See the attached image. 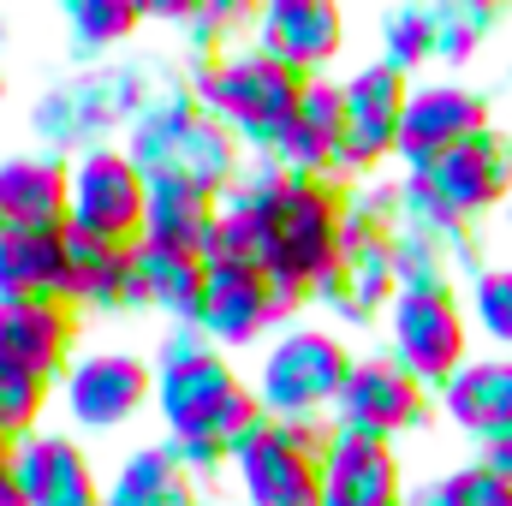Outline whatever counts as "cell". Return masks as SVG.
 <instances>
[{
  "instance_id": "1",
  "label": "cell",
  "mask_w": 512,
  "mask_h": 506,
  "mask_svg": "<svg viewBox=\"0 0 512 506\" xmlns=\"http://www.w3.org/2000/svg\"><path fill=\"white\" fill-rule=\"evenodd\" d=\"M149 370H155V417L167 429L161 447L173 453V465H185L197 483L233 471V453L268 423L233 358L215 352L197 328H167L149 352Z\"/></svg>"
},
{
  "instance_id": "2",
  "label": "cell",
  "mask_w": 512,
  "mask_h": 506,
  "mask_svg": "<svg viewBox=\"0 0 512 506\" xmlns=\"http://www.w3.org/2000/svg\"><path fill=\"white\" fill-rule=\"evenodd\" d=\"M185 66L179 54H131V60H102V66H78L66 78H54L36 102H30V137L42 155L78 161L90 149H114L126 143V131L137 126V114L179 90Z\"/></svg>"
},
{
  "instance_id": "3",
  "label": "cell",
  "mask_w": 512,
  "mask_h": 506,
  "mask_svg": "<svg viewBox=\"0 0 512 506\" xmlns=\"http://www.w3.org/2000/svg\"><path fill=\"white\" fill-rule=\"evenodd\" d=\"M346 191L352 185H340V179H304V173H280L274 161H251L245 179L233 185V197L256 221L262 274H274L280 286L316 292L328 280V268L340 262Z\"/></svg>"
},
{
  "instance_id": "4",
  "label": "cell",
  "mask_w": 512,
  "mask_h": 506,
  "mask_svg": "<svg viewBox=\"0 0 512 506\" xmlns=\"http://www.w3.org/2000/svg\"><path fill=\"white\" fill-rule=\"evenodd\" d=\"M126 155L149 179V191H197L215 203L233 197V185L251 167L245 143L191 96V84L155 96L137 114V126L126 131Z\"/></svg>"
},
{
  "instance_id": "5",
  "label": "cell",
  "mask_w": 512,
  "mask_h": 506,
  "mask_svg": "<svg viewBox=\"0 0 512 506\" xmlns=\"http://www.w3.org/2000/svg\"><path fill=\"white\" fill-rule=\"evenodd\" d=\"M191 96L245 143L251 161H268L280 131L292 126L304 78H292L280 60H268L256 42H239L227 54H203V60H179Z\"/></svg>"
},
{
  "instance_id": "6",
  "label": "cell",
  "mask_w": 512,
  "mask_h": 506,
  "mask_svg": "<svg viewBox=\"0 0 512 506\" xmlns=\"http://www.w3.org/2000/svg\"><path fill=\"white\" fill-rule=\"evenodd\" d=\"M352 364H358V352L346 346L340 328L292 322L262 346L251 393L268 423H316V417L334 423V405H340V387L352 376Z\"/></svg>"
},
{
  "instance_id": "7",
  "label": "cell",
  "mask_w": 512,
  "mask_h": 506,
  "mask_svg": "<svg viewBox=\"0 0 512 506\" xmlns=\"http://www.w3.org/2000/svg\"><path fill=\"white\" fill-rule=\"evenodd\" d=\"M382 352L417 376L429 393H441L447 381L471 364V316H465V292L447 286H399V298L382 316Z\"/></svg>"
},
{
  "instance_id": "8",
  "label": "cell",
  "mask_w": 512,
  "mask_h": 506,
  "mask_svg": "<svg viewBox=\"0 0 512 506\" xmlns=\"http://www.w3.org/2000/svg\"><path fill=\"white\" fill-rule=\"evenodd\" d=\"M334 423H262L233 453V489L245 506H322V447Z\"/></svg>"
},
{
  "instance_id": "9",
  "label": "cell",
  "mask_w": 512,
  "mask_h": 506,
  "mask_svg": "<svg viewBox=\"0 0 512 506\" xmlns=\"http://www.w3.org/2000/svg\"><path fill=\"white\" fill-rule=\"evenodd\" d=\"M304 304L310 292L298 286H280L274 274L262 268H209V286H203V310H197V334L215 346V352H251L268 334L304 322Z\"/></svg>"
},
{
  "instance_id": "10",
  "label": "cell",
  "mask_w": 512,
  "mask_h": 506,
  "mask_svg": "<svg viewBox=\"0 0 512 506\" xmlns=\"http://www.w3.org/2000/svg\"><path fill=\"white\" fill-rule=\"evenodd\" d=\"M489 268L477 227L441 215L435 203H423L405 173H399V227H393V274L399 286H447L465 292L477 274Z\"/></svg>"
},
{
  "instance_id": "11",
  "label": "cell",
  "mask_w": 512,
  "mask_h": 506,
  "mask_svg": "<svg viewBox=\"0 0 512 506\" xmlns=\"http://www.w3.org/2000/svg\"><path fill=\"white\" fill-rule=\"evenodd\" d=\"M149 215V179L137 173L126 143L90 149L72 161V197H66V233L90 245H143Z\"/></svg>"
},
{
  "instance_id": "12",
  "label": "cell",
  "mask_w": 512,
  "mask_h": 506,
  "mask_svg": "<svg viewBox=\"0 0 512 506\" xmlns=\"http://www.w3.org/2000/svg\"><path fill=\"white\" fill-rule=\"evenodd\" d=\"M340 96H346L340 185L382 179V167L393 161V149H399V120H405V102H411V78L370 54L364 66H352L340 78Z\"/></svg>"
},
{
  "instance_id": "13",
  "label": "cell",
  "mask_w": 512,
  "mask_h": 506,
  "mask_svg": "<svg viewBox=\"0 0 512 506\" xmlns=\"http://www.w3.org/2000/svg\"><path fill=\"white\" fill-rule=\"evenodd\" d=\"M54 393H60L72 429L114 435L155 405V370H149V358H137L126 346H96V352L72 358V370L60 376Z\"/></svg>"
},
{
  "instance_id": "14",
  "label": "cell",
  "mask_w": 512,
  "mask_h": 506,
  "mask_svg": "<svg viewBox=\"0 0 512 506\" xmlns=\"http://www.w3.org/2000/svg\"><path fill=\"white\" fill-rule=\"evenodd\" d=\"M405 179H411V191L423 203H435L441 215L477 227L483 215L507 209L512 197V137L501 126H489L483 137L447 149L441 161H429L423 173H405Z\"/></svg>"
},
{
  "instance_id": "15",
  "label": "cell",
  "mask_w": 512,
  "mask_h": 506,
  "mask_svg": "<svg viewBox=\"0 0 512 506\" xmlns=\"http://www.w3.org/2000/svg\"><path fill=\"white\" fill-rule=\"evenodd\" d=\"M429 417H435V393L423 381L405 376L387 352H358L352 376L340 387V405H334V423L340 429L399 447L405 435L429 429Z\"/></svg>"
},
{
  "instance_id": "16",
  "label": "cell",
  "mask_w": 512,
  "mask_h": 506,
  "mask_svg": "<svg viewBox=\"0 0 512 506\" xmlns=\"http://www.w3.org/2000/svg\"><path fill=\"white\" fill-rule=\"evenodd\" d=\"M495 126V108L483 90L459 84V78H417L411 84V102H405V120H399V173H423L429 161H441L447 149L483 137Z\"/></svg>"
},
{
  "instance_id": "17",
  "label": "cell",
  "mask_w": 512,
  "mask_h": 506,
  "mask_svg": "<svg viewBox=\"0 0 512 506\" xmlns=\"http://www.w3.org/2000/svg\"><path fill=\"white\" fill-rule=\"evenodd\" d=\"M251 42L310 84V78H328V66L346 54V12L340 0H262Z\"/></svg>"
},
{
  "instance_id": "18",
  "label": "cell",
  "mask_w": 512,
  "mask_h": 506,
  "mask_svg": "<svg viewBox=\"0 0 512 506\" xmlns=\"http://www.w3.org/2000/svg\"><path fill=\"white\" fill-rule=\"evenodd\" d=\"M12 483L24 506H102V471L78 435L36 429L12 453Z\"/></svg>"
},
{
  "instance_id": "19",
  "label": "cell",
  "mask_w": 512,
  "mask_h": 506,
  "mask_svg": "<svg viewBox=\"0 0 512 506\" xmlns=\"http://www.w3.org/2000/svg\"><path fill=\"white\" fill-rule=\"evenodd\" d=\"M84 316L66 298H30V304H0V364H18L24 376H42L60 387V376L78 358Z\"/></svg>"
},
{
  "instance_id": "20",
  "label": "cell",
  "mask_w": 512,
  "mask_h": 506,
  "mask_svg": "<svg viewBox=\"0 0 512 506\" xmlns=\"http://www.w3.org/2000/svg\"><path fill=\"white\" fill-rule=\"evenodd\" d=\"M405 459L399 447L352 435L334 423L322 447V506H405Z\"/></svg>"
},
{
  "instance_id": "21",
  "label": "cell",
  "mask_w": 512,
  "mask_h": 506,
  "mask_svg": "<svg viewBox=\"0 0 512 506\" xmlns=\"http://www.w3.org/2000/svg\"><path fill=\"white\" fill-rule=\"evenodd\" d=\"M340 143H346V96L340 78H310L298 96L292 126L274 143V167L280 173H304V179H340Z\"/></svg>"
},
{
  "instance_id": "22",
  "label": "cell",
  "mask_w": 512,
  "mask_h": 506,
  "mask_svg": "<svg viewBox=\"0 0 512 506\" xmlns=\"http://www.w3.org/2000/svg\"><path fill=\"white\" fill-rule=\"evenodd\" d=\"M78 316H131L143 310V268L137 245H90L66 233V292Z\"/></svg>"
},
{
  "instance_id": "23",
  "label": "cell",
  "mask_w": 512,
  "mask_h": 506,
  "mask_svg": "<svg viewBox=\"0 0 512 506\" xmlns=\"http://www.w3.org/2000/svg\"><path fill=\"white\" fill-rule=\"evenodd\" d=\"M435 411L477 447L512 429V352H471V364L435 393Z\"/></svg>"
},
{
  "instance_id": "24",
  "label": "cell",
  "mask_w": 512,
  "mask_h": 506,
  "mask_svg": "<svg viewBox=\"0 0 512 506\" xmlns=\"http://www.w3.org/2000/svg\"><path fill=\"white\" fill-rule=\"evenodd\" d=\"M72 161L18 149L0 161V227H66Z\"/></svg>"
},
{
  "instance_id": "25",
  "label": "cell",
  "mask_w": 512,
  "mask_h": 506,
  "mask_svg": "<svg viewBox=\"0 0 512 506\" xmlns=\"http://www.w3.org/2000/svg\"><path fill=\"white\" fill-rule=\"evenodd\" d=\"M66 292V227H0V304Z\"/></svg>"
},
{
  "instance_id": "26",
  "label": "cell",
  "mask_w": 512,
  "mask_h": 506,
  "mask_svg": "<svg viewBox=\"0 0 512 506\" xmlns=\"http://www.w3.org/2000/svg\"><path fill=\"white\" fill-rule=\"evenodd\" d=\"M102 506H203V483L185 465H173L161 441H149L131 447L114 477H102Z\"/></svg>"
},
{
  "instance_id": "27",
  "label": "cell",
  "mask_w": 512,
  "mask_h": 506,
  "mask_svg": "<svg viewBox=\"0 0 512 506\" xmlns=\"http://www.w3.org/2000/svg\"><path fill=\"white\" fill-rule=\"evenodd\" d=\"M137 268H143V310H155L167 328H197L203 286H209V262L203 256H185V251L137 245Z\"/></svg>"
},
{
  "instance_id": "28",
  "label": "cell",
  "mask_w": 512,
  "mask_h": 506,
  "mask_svg": "<svg viewBox=\"0 0 512 506\" xmlns=\"http://www.w3.org/2000/svg\"><path fill=\"white\" fill-rule=\"evenodd\" d=\"M60 24L72 36V60L78 66H102L149 18H143V0H60Z\"/></svg>"
},
{
  "instance_id": "29",
  "label": "cell",
  "mask_w": 512,
  "mask_h": 506,
  "mask_svg": "<svg viewBox=\"0 0 512 506\" xmlns=\"http://www.w3.org/2000/svg\"><path fill=\"white\" fill-rule=\"evenodd\" d=\"M215 227V197L197 191H149V215H143V245L155 251H185L203 256Z\"/></svg>"
},
{
  "instance_id": "30",
  "label": "cell",
  "mask_w": 512,
  "mask_h": 506,
  "mask_svg": "<svg viewBox=\"0 0 512 506\" xmlns=\"http://www.w3.org/2000/svg\"><path fill=\"white\" fill-rule=\"evenodd\" d=\"M376 60L405 72L411 84H417L423 66H435V12H429V0H399L376 18Z\"/></svg>"
},
{
  "instance_id": "31",
  "label": "cell",
  "mask_w": 512,
  "mask_h": 506,
  "mask_svg": "<svg viewBox=\"0 0 512 506\" xmlns=\"http://www.w3.org/2000/svg\"><path fill=\"white\" fill-rule=\"evenodd\" d=\"M435 12V66L459 72L477 60V48L501 30V6L489 0H429Z\"/></svg>"
},
{
  "instance_id": "32",
  "label": "cell",
  "mask_w": 512,
  "mask_h": 506,
  "mask_svg": "<svg viewBox=\"0 0 512 506\" xmlns=\"http://www.w3.org/2000/svg\"><path fill=\"white\" fill-rule=\"evenodd\" d=\"M465 316L471 334H483L495 352H512V262H489L465 286Z\"/></svg>"
},
{
  "instance_id": "33",
  "label": "cell",
  "mask_w": 512,
  "mask_h": 506,
  "mask_svg": "<svg viewBox=\"0 0 512 506\" xmlns=\"http://www.w3.org/2000/svg\"><path fill=\"white\" fill-rule=\"evenodd\" d=\"M54 399V381L24 376L18 364H0V435L6 441H24L42 429V411Z\"/></svg>"
},
{
  "instance_id": "34",
  "label": "cell",
  "mask_w": 512,
  "mask_h": 506,
  "mask_svg": "<svg viewBox=\"0 0 512 506\" xmlns=\"http://www.w3.org/2000/svg\"><path fill=\"white\" fill-rule=\"evenodd\" d=\"M441 483H447V501L453 506H512V483L501 477V471H489L483 459L453 465Z\"/></svg>"
},
{
  "instance_id": "35",
  "label": "cell",
  "mask_w": 512,
  "mask_h": 506,
  "mask_svg": "<svg viewBox=\"0 0 512 506\" xmlns=\"http://www.w3.org/2000/svg\"><path fill=\"white\" fill-rule=\"evenodd\" d=\"M477 459H483L489 471H501V477L512 483V429H507V435H495L489 447H477Z\"/></svg>"
},
{
  "instance_id": "36",
  "label": "cell",
  "mask_w": 512,
  "mask_h": 506,
  "mask_svg": "<svg viewBox=\"0 0 512 506\" xmlns=\"http://www.w3.org/2000/svg\"><path fill=\"white\" fill-rule=\"evenodd\" d=\"M405 506H453V501H447V483L429 477V483H411L405 489Z\"/></svg>"
},
{
  "instance_id": "37",
  "label": "cell",
  "mask_w": 512,
  "mask_h": 506,
  "mask_svg": "<svg viewBox=\"0 0 512 506\" xmlns=\"http://www.w3.org/2000/svg\"><path fill=\"white\" fill-rule=\"evenodd\" d=\"M12 453H18V441H6V435H0V483L12 477Z\"/></svg>"
},
{
  "instance_id": "38",
  "label": "cell",
  "mask_w": 512,
  "mask_h": 506,
  "mask_svg": "<svg viewBox=\"0 0 512 506\" xmlns=\"http://www.w3.org/2000/svg\"><path fill=\"white\" fill-rule=\"evenodd\" d=\"M0 506H24V495H18V483H12V477L0 483Z\"/></svg>"
},
{
  "instance_id": "39",
  "label": "cell",
  "mask_w": 512,
  "mask_h": 506,
  "mask_svg": "<svg viewBox=\"0 0 512 506\" xmlns=\"http://www.w3.org/2000/svg\"><path fill=\"white\" fill-rule=\"evenodd\" d=\"M501 215H507V227H512V197H507V209H501Z\"/></svg>"
},
{
  "instance_id": "40",
  "label": "cell",
  "mask_w": 512,
  "mask_h": 506,
  "mask_svg": "<svg viewBox=\"0 0 512 506\" xmlns=\"http://www.w3.org/2000/svg\"><path fill=\"white\" fill-rule=\"evenodd\" d=\"M0 90H6V78H0Z\"/></svg>"
}]
</instances>
